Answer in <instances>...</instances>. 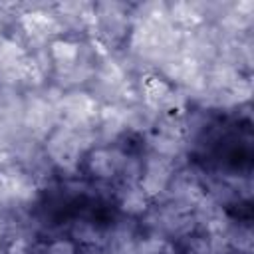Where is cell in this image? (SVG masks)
<instances>
[{
    "label": "cell",
    "instance_id": "cell-1",
    "mask_svg": "<svg viewBox=\"0 0 254 254\" xmlns=\"http://www.w3.org/2000/svg\"><path fill=\"white\" fill-rule=\"evenodd\" d=\"M44 153L54 165L60 179L81 175V163L85 157V149L79 141L77 131L58 125L44 139Z\"/></svg>",
    "mask_w": 254,
    "mask_h": 254
},
{
    "label": "cell",
    "instance_id": "cell-2",
    "mask_svg": "<svg viewBox=\"0 0 254 254\" xmlns=\"http://www.w3.org/2000/svg\"><path fill=\"white\" fill-rule=\"evenodd\" d=\"M95 8V30L91 38H97L109 52L125 46L131 32V4L105 0L93 2Z\"/></svg>",
    "mask_w": 254,
    "mask_h": 254
},
{
    "label": "cell",
    "instance_id": "cell-3",
    "mask_svg": "<svg viewBox=\"0 0 254 254\" xmlns=\"http://www.w3.org/2000/svg\"><path fill=\"white\" fill-rule=\"evenodd\" d=\"M42 87L24 91L22 107V127L28 135L36 137L38 141H44L60 125V107L44 97Z\"/></svg>",
    "mask_w": 254,
    "mask_h": 254
},
{
    "label": "cell",
    "instance_id": "cell-4",
    "mask_svg": "<svg viewBox=\"0 0 254 254\" xmlns=\"http://www.w3.org/2000/svg\"><path fill=\"white\" fill-rule=\"evenodd\" d=\"M133 149L125 145V139L117 145H107V147H93L91 151L85 153L83 163H81V175L87 177L89 181H105V183H115L123 165V159L127 151Z\"/></svg>",
    "mask_w": 254,
    "mask_h": 254
},
{
    "label": "cell",
    "instance_id": "cell-5",
    "mask_svg": "<svg viewBox=\"0 0 254 254\" xmlns=\"http://www.w3.org/2000/svg\"><path fill=\"white\" fill-rule=\"evenodd\" d=\"M99 107L101 105L91 97L87 89L65 91L60 103V125L73 131L95 129Z\"/></svg>",
    "mask_w": 254,
    "mask_h": 254
},
{
    "label": "cell",
    "instance_id": "cell-6",
    "mask_svg": "<svg viewBox=\"0 0 254 254\" xmlns=\"http://www.w3.org/2000/svg\"><path fill=\"white\" fill-rule=\"evenodd\" d=\"M56 18L62 28V36L73 40H85L95 30V8L93 2H56Z\"/></svg>",
    "mask_w": 254,
    "mask_h": 254
},
{
    "label": "cell",
    "instance_id": "cell-7",
    "mask_svg": "<svg viewBox=\"0 0 254 254\" xmlns=\"http://www.w3.org/2000/svg\"><path fill=\"white\" fill-rule=\"evenodd\" d=\"M141 159H143V173L139 179V187L153 202L167 190V187L179 167L171 159H165L161 155L145 151L143 147H141Z\"/></svg>",
    "mask_w": 254,
    "mask_h": 254
},
{
    "label": "cell",
    "instance_id": "cell-8",
    "mask_svg": "<svg viewBox=\"0 0 254 254\" xmlns=\"http://www.w3.org/2000/svg\"><path fill=\"white\" fill-rule=\"evenodd\" d=\"M192 216L196 220V232L200 234H226V230L230 228L234 216L230 210H226L224 206H220L218 202H214L210 196H202V200L194 206Z\"/></svg>",
    "mask_w": 254,
    "mask_h": 254
},
{
    "label": "cell",
    "instance_id": "cell-9",
    "mask_svg": "<svg viewBox=\"0 0 254 254\" xmlns=\"http://www.w3.org/2000/svg\"><path fill=\"white\" fill-rule=\"evenodd\" d=\"M95 137L97 147L117 145L127 137L125 121H123V107L119 105H101L97 123H95Z\"/></svg>",
    "mask_w": 254,
    "mask_h": 254
},
{
    "label": "cell",
    "instance_id": "cell-10",
    "mask_svg": "<svg viewBox=\"0 0 254 254\" xmlns=\"http://www.w3.org/2000/svg\"><path fill=\"white\" fill-rule=\"evenodd\" d=\"M105 222H99L89 212H79L65 222V236L77 246H101Z\"/></svg>",
    "mask_w": 254,
    "mask_h": 254
},
{
    "label": "cell",
    "instance_id": "cell-11",
    "mask_svg": "<svg viewBox=\"0 0 254 254\" xmlns=\"http://www.w3.org/2000/svg\"><path fill=\"white\" fill-rule=\"evenodd\" d=\"M93 73H95L93 65H87L83 62H73V64H65V65H54L50 81L64 91L87 89Z\"/></svg>",
    "mask_w": 254,
    "mask_h": 254
},
{
    "label": "cell",
    "instance_id": "cell-12",
    "mask_svg": "<svg viewBox=\"0 0 254 254\" xmlns=\"http://www.w3.org/2000/svg\"><path fill=\"white\" fill-rule=\"evenodd\" d=\"M119 214H125L129 218H141L147 208L151 206V198L141 190L139 185H117L115 183V200Z\"/></svg>",
    "mask_w": 254,
    "mask_h": 254
},
{
    "label": "cell",
    "instance_id": "cell-13",
    "mask_svg": "<svg viewBox=\"0 0 254 254\" xmlns=\"http://www.w3.org/2000/svg\"><path fill=\"white\" fill-rule=\"evenodd\" d=\"M157 119H159V111H155L153 107H149L143 101L123 107L125 129H127V135H131V137H141L143 139L145 135L153 133L155 125H157Z\"/></svg>",
    "mask_w": 254,
    "mask_h": 254
},
{
    "label": "cell",
    "instance_id": "cell-14",
    "mask_svg": "<svg viewBox=\"0 0 254 254\" xmlns=\"http://www.w3.org/2000/svg\"><path fill=\"white\" fill-rule=\"evenodd\" d=\"M167 14L171 24L181 30V32H190L194 28H198L202 22V16L196 8L194 0H175V2H167Z\"/></svg>",
    "mask_w": 254,
    "mask_h": 254
},
{
    "label": "cell",
    "instance_id": "cell-15",
    "mask_svg": "<svg viewBox=\"0 0 254 254\" xmlns=\"http://www.w3.org/2000/svg\"><path fill=\"white\" fill-rule=\"evenodd\" d=\"M137 85H139V93H141L143 103H147L155 111H161V105H163L165 97L169 95V91L173 87L159 73H147V75L139 77L137 79Z\"/></svg>",
    "mask_w": 254,
    "mask_h": 254
},
{
    "label": "cell",
    "instance_id": "cell-16",
    "mask_svg": "<svg viewBox=\"0 0 254 254\" xmlns=\"http://www.w3.org/2000/svg\"><path fill=\"white\" fill-rule=\"evenodd\" d=\"M125 254H177V244L157 234L139 232V236L129 244Z\"/></svg>",
    "mask_w": 254,
    "mask_h": 254
},
{
    "label": "cell",
    "instance_id": "cell-17",
    "mask_svg": "<svg viewBox=\"0 0 254 254\" xmlns=\"http://www.w3.org/2000/svg\"><path fill=\"white\" fill-rule=\"evenodd\" d=\"M226 238L234 254H248L254 250V232L248 220L234 218L230 228L226 230Z\"/></svg>",
    "mask_w": 254,
    "mask_h": 254
},
{
    "label": "cell",
    "instance_id": "cell-18",
    "mask_svg": "<svg viewBox=\"0 0 254 254\" xmlns=\"http://www.w3.org/2000/svg\"><path fill=\"white\" fill-rule=\"evenodd\" d=\"M48 52H50V56H52L54 65L73 64V62H77V56H79V40L65 38V36L54 38V40L48 44Z\"/></svg>",
    "mask_w": 254,
    "mask_h": 254
},
{
    "label": "cell",
    "instance_id": "cell-19",
    "mask_svg": "<svg viewBox=\"0 0 254 254\" xmlns=\"http://www.w3.org/2000/svg\"><path fill=\"white\" fill-rule=\"evenodd\" d=\"M38 254H77V244L67 236L46 240L38 246Z\"/></svg>",
    "mask_w": 254,
    "mask_h": 254
},
{
    "label": "cell",
    "instance_id": "cell-20",
    "mask_svg": "<svg viewBox=\"0 0 254 254\" xmlns=\"http://www.w3.org/2000/svg\"><path fill=\"white\" fill-rule=\"evenodd\" d=\"M12 238V218L10 212H0V246Z\"/></svg>",
    "mask_w": 254,
    "mask_h": 254
},
{
    "label": "cell",
    "instance_id": "cell-21",
    "mask_svg": "<svg viewBox=\"0 0 254 254\" xmlns=\"http://www.w3.org/2000/svg\"><path fill=\"white\" fill-rule=\"evenodd\" d=\"M0 254H8V252H6V244L0 246Z\"/></svg>",
    "mask_w": 254,
    "mask_h": 254
},
{
    "label": "cell",
    "instance_id": "cell-22",
    "mask_svg": "<svg viewBox=\"0 0 254 254\" xmlns=\"http://www.w3.org/2000/svg\"><path fill=\"white\" fill-rule=\"evenodd\" d=\"M36 254H38V252H36Z\"/></svg>",
    "mask_w": 254,
    "mask_h": 254
}]
</instances>
